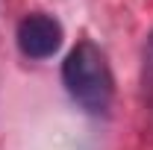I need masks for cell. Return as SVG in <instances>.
Segmentation results:
<instances>
[{
  "mask_svg": "<svg viewBox=\"0 0 153 150\" xmlns=\"http://www.w3.org/2000/svg\"><path fill=\"white\" fill-rule=\"evenodd\" d=\"M62 82H65L68 94L91 115H103L112 103L115 79L103 50L94 41H79L68 53L65 65H62Z\"/></svg>",
  "mask_w": 153,
  "mask_h": 150,
  "instance_id": "cell-1",
  "label": "cell"
},
{
  "mask_svg": "<svg viewBox=\"0 0 153 150\" xmlns=\"http://www.w3.org/2000/svg\"><path fill=\"white\" fill-rule=\"evenodd\" d=\"M18 47L30 59H47L62 47V24L44 12H33L18 24Z\"/></svg>",
  "mask_w": 153,
  "mask_h": 150,
  "instance_id": "cell-2",
  "label": "cell"
},
{
  "mask_svg": "<svg viewBox=\"0 0 153 150\" xmlns=\"http://www.w3.org/2000/svg\"><path fill=\"white\" fill-rule=\"evenodd\" d=\"M144 71L153 79V36L147 38V47H144Z\"/></svg>",
  "mask_w": 153,
  "mask_h": 150,
  "instance_id": "cell-3",
  "label": "cell"
}]
</instances>
